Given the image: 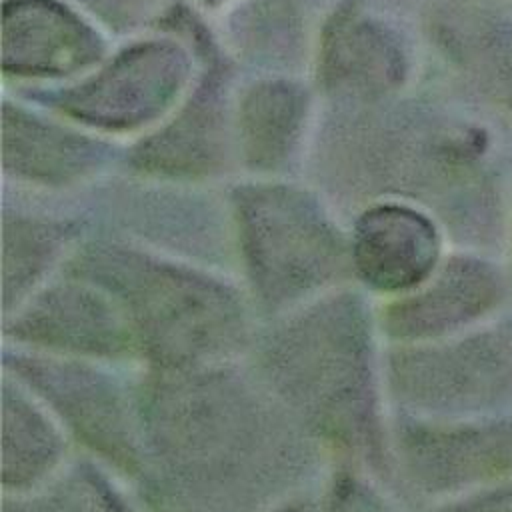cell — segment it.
Wrapping results in <instances>:
<instances>
[{
  "instance_id": "6da1fadb",
  "label": "cell",
  "mask_w": 512,
  "mask_h": 512,
  "mask_svg": "<svg viewBox=\"0 0 512 512\" xmlns=\"http://www.w3.org/2000/svg\"><path fill=\"white\" fill-rule=\"evenodd\" d=\"M142 428L170 512H240L272 484V458H282L272 448L286 440L244 386L220 376L154 384Z\"/></svg>"
},
{
  "instance_id": "7a4b0ae2",
  "label": "cell",
  "mask_w": 512,
  "mask_h": 512,
  "mask_svg": "<svg viewBox=\"0 0 512 512\" xmlns=\"http://www.w3.org/2000/svg\"><path fill=\"white\" fill-rule=\"evenodd\" d=\"M122 310L134 340L170 364L186 366L232 348L242 334V308L228 288L122 250H94L78 260Z\"/></svg>"
},
{
  "instance_id": "3957f363",
  "label": "cell",
  "mask_w": 512,
  "mask_h": 512,
  "mask_svg": "<svg viewBox=\"0 0 512 512\" xmlns=\"http://www.w3.org/2000/svg\"><path fill=\"white\" fill-rule=\"evenodd\" d=\"M368 344L360 306L340 298L286 326L266 362L282 394L324 432L352 442L370 426Z\"/></svg>"
},
{
  "instance_id": "277c9868",
  "label": "cell",
  "mask_w": 512,
  "mask_h": 512,
  "mask_svg": "<svg viewBox=\"0 0 512 512\" xmlns=\"http://www.w3.org/2000/svg\"><path fill=\"white\" fill-rule=\"evenodd\" d=\"M242 238L254 284L270 302L322 286L342 268L334 232L300 198L258 194L242 210Z\"/></svg>"
},
{
  "instance_id": "5b68a950",
  "label": "cell",
  "mask_w": 512,
  "mask_h": 512,
  "mask_svg": "<svg viewBox=\"0 0 512 512\" xmlns=\"http://www.w3.org/2000/svg\"><path fill=\"white\" fill-rule=\"evenodd\" d=\"M394 380L400 394L418 404L448 410L490 404L512 390V326L402 354L394 362Z\"/></svg>"
},
{
  "instance_id": "8992f818",
  "label": "cell",
  "mask_w": 512,
  "mask_h": 512,
  "mask_svg": "<svg viewBox=\"0 0 512 512\" xmlns=\"http://www.w3.org/2000/svg\"><path fill=\"white\" fill-rule=\"evenodd\" d=\"M408 472L426 490H458L512 474V420L412 428L402 438Z\"/></svg>"
},
{
  "instance_id": "52a82bcc",
  "label": "cell",
  "mask_w": 512,
  "mask_h": 512,
  "mask_svg": "<svg viewBox=\"0 0 512 512\" xmlns=\"http://www.w3.org/2000/svg\"><path fill=\"white\" fill-rule=\"evenodd\" d=\"M420 290L388 310V332L398 338H432L492 312L504 298V278L476 258H454Z\"/></svg>"
},
{
  "instance_id": "ba28073f",
  "label": "cell",
  "mask_w": 512,
  "mask_h": 512,
  "mask_svg": "<svg viewBox=\"0 0 512 512\" xmlns=\"http://www.w3.org/2000/svg\"><path fill=\"white\" fill-rule=\"evenodd\" d=\"M438 254V234L424 216L386 206L360 220L352 262L372 288L402 292L418 288L434 274Z\"/></svg>"
},
{
  "instance_id": "9c48e42d",
  "label": "cell",
  "mask_w": 512,
  "mask_h": 512,
  "mask_svg": "<svg viewBox=\"0 0 512 512\" xmlns=\"http://www.w3.org/2000/svg\"><path fill=\"white\" fill-rule=\"evenodd\" d=\"M16 332L46 346L90 354H120L136 340L108 294L80 286L46 290L16 322Z\"/></svg>"
},
{
  "instance_id": "30bf717a",
  "label": "cell",
  "mask_w": 512,
  "mask_h": 512,
  "mask_svg": "<svg viewBox=\"0 0 512 512\" xmlns=\"http://www.w3.org/2000/svg\"><path fill=\"white\" fill-rule=\"evenodd\" d=\"M98 374L68 366H30V382L42 386L70 426L96 450L132 466L136 460L130 422L112 386Z\"/></svg>"
},
{
  "instance_id": "8fae6325",
  "label": "cell",
  "mask_w": 512,
  "mask_h": 512,
  "mask_svg": "<svg viewBox=\"0 0 512 512\" xmlns=\"http://www.w3.org/2000/svg\"><path fill=\"white\" fill-rule=\"evenodd\" d=\"M52 426L18 396L4 394V482L22 486L42 478L58 460Z\"/></svg>"
},
{
  "instance_id": "7c38bea8",
  "label": "cell",
  "mask_w": 512,
  "mask_h": 512,
  "mask_svg": "<svg viewBox=\"0 0 512 512\" xmlns=\"http://www.w3.org/2000/svg\"><path fill=\"white\" fill-rule=\"evenodd\" d=\"M14 52L18 66L26 68H66L80 60L84 36L66 14L50 6H30L14 14Z\"/></svg>"
},
{
  "instance_id": "4fadbf2b",
  "label": "cell",
  "mask_w": 512,
  "mask_h": 512,
  "mask_svg": "<svg viewBox=\"0 0 512 512\" xmlns=\"http://www.w3.org/2000/svg\"><path fill=\"white\" fill-rule=\"evenodd\" d=\"M436 512H512V482L478 492L462 502L438 508Z\"/></svg>"
},
{
  "instance_id": "5bb4252c",
  "label": "cell",
  "mask_w": 512,
  "mask_h": 512,
  "mask_svg": "<svg viewBox=\"0 0 512 512\" xmlns=\"http://www.w3.org/2000/svg\"><path fill=\"white\" fill-rule=\"evenodd\" d=\"M328 512H388L382 502L356 482H344L334 490Z\"/></svg>"
}]
</instances>
